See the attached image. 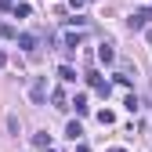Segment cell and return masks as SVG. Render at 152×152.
I'll use <instances>...</instances> for the list:
<instances>
[{
    "mask_svg": "<svg viewBox=\"0 0 152 152\" xmlns=\"http://www.w3.org/2000/svg\"><path fill=\"white\" fill-rule=\"evenodd\" d=\"M148 44H152V29H148Z\"/></svg>",
    "mask_w": 152,
    "mask_h": 152,
    "instance_id": "cell-20",
    "label": "cell"
},
{
    "mask_svg": "<svg viewBox=\"0 0 152 152\" xmlns=\"http://www.w3.org/2000/svg\"><path fill=\"white\" fill-rule=\"evenodd\" d=\"M83 4H87V0H69V7H72V11H80Z\"/></svg>",
    "mask_w": 152,
    "mask_h": 152,
    "instance_id": "cell-15",
    "label": "cell"
},
{
    "mask_svg": "<svg viewBox=\"0 0 152 152\" xmlns=\"http://www.w3.org/2000/svg\"><path fill=\"white\" fill-rule=\"evenodd\" d=\"M87 83H91L94 91H98V94H102V98H109V91H112V83L105 80V76H98V72H91V76H87Z\"/></svg>",
    "mask_w": 152,
    "mask_h": 152,
    "instance_id": "cell-2",
    "label": "cell"
},
{
    "mask_svg": "<svg viewBox=\"0 0 152 152\" xmlns=\"http://www.w3.org/2000/svg\"><path fill=\"white\" fill-rule=\"evenodd\" d=\"M51 102L58 105V109H69V102H65V94H62V91H51Z\"/></svg>",
    "mask_w": 152,
    "mask_h": 152,
    "instance_id": "cell-12",
    "label": "cell"
},
{
    "mask_svg": "<svg viewBox=\"0 0 152 152\" xmlns=\"http://www.w3.org/2000/svg\"><path fill=\"white\" fill-rule=\"evenodd\" d=\"M134 15H138V18H145V22H152V7H138Z\"/></svg>",
    "mask_w": 152,
    "mask_h": 152,
    "instance_id": "cell-14",
    "label": "cell"
},
{
    "mask_svg": "<svg viewBox=\"0 0 152 152\" xmlns=\"http://www.w3.org/2000/svg\"><path fill=\"white\" fill-rule=\"evenodd\" d=\"M69 105L76 109V116H87V112H91V105H87V94H76V98H72Z\"/></svg>",
    "mask_w": 152,
    "mask_h": 152,
    "instance_id": "cell-4",
    "label": "cell"
},
{
    "mask_svg": "<svg viewBox=\"0 0 152 152\" xmlns=\"http://www.w3.org/2000/svg\"><path fill=\"white\" fill-rule=\"evenodd\" d=\"M11 11H15V18H29V15H33V7L26 4V0H18V4H11Z\"/></svg>",
    "mask_w": 152,
    "mask_h": 152,
    "instance_id": "cell-7",
    "label": "cell"
},
{
    "mask_svg": "<svg viewBox=\"0 0 152 152\" xmlns=\"http://www.w3.org/2000/svg\"><path fill=\"white\" fill-rule=\"evenodd\" d=\"M4 65H7V54H4V51H0V69H4Z\"/></svg>",
    "mask_w": 152,
    "mask_h": 152,
    "instance_id": "cell-16",
    "label": "cell"
},
{
    "mask_svg": "<svg viewBox=\"0 0 152 152\" xmlns=\"http://www.w3.org/2000/svg\"><path fill=\"white\" fill-rule=\"evenodd\" d=\"M15 36H18V33H15L11 22H0V40H15Z\"/></svg>",
    "mask_w": 152,
    "mask_h": 152,
    "instance_id": "cell-8",
    "label": "cell"
},
{
    "mask_svg": "<svg viewBox=\"0 0 152 152\" xmlns=\"http://www.w3.org/2000/svg\"><path fill=\"white\" fill-rule=\"evenodd\" d=\"M33 145H36V148H47V145H51V134H47V130H40V134H33Z\"/></svg>",
    "mask_w": 152,
    "mask_h": 152,
    "instance_id": "cell-9",
    "label": "cell"
},
{
    "mask_svg": "<svg viewBox=\"0 0 152 152\" xmlns=\"http://www.w3.org/2000/svg\"><path fill=\"white\" fill-rule=\"evenodd\" d=\"M58 76H62L65 83H76V69H72V65H62V69H58Z\"/></svg>",
    "mask_w": 152,
    "mask_h": 152,
    "instance_id": "cell-10",
    "label": "cell"
},
{
    "mask_svg": "<svg viewBox=\"0 0 152 152\" xmlns=\"http://www.w3.org/2000/svg\"><path fill=\"white\" fill-rule=\"evenodd\" d=\"M40 152H54V148H51V145H47V148H40Z\"/></svg>",
    "mask_w": 152,
    "mask_h": 152,
    "instance_id": "cell-19",
    "label": "cell"
},
{
    "mask_svg": "<svg viewBox=\"0 0 152 152\" xmlns=\"http://www.w3.org/2000/svg\"><path fill=\"white\" fill-rule=\"evenodd\" d=\"M65 138H72V141H80V138H83V127L76 123V120H69V123H65Z\"/></svg>",
    "mask_w": 152,
    "mask_h": 152,
    "instance_id": "cell-5",
    "label": "cell"
},
{
    "mask_svg": "<svg viewBox=\"0 0 152 152\" xmlns=\"http://www.w3.org/2000/svg\"><path fill=\"white\" fill-rule=\"evenodd\" d=\"M47 94H51V87H47V76H36V80H33V87H29V98H33V105H44V102H47Z\"/></svg>",
    "mask_w": 152,
    "mask_h": 152,
    "instance_id": "cell-1",
    "label": "cell"
},
{
    "mask_svg": "<svg viewBox=\"0 0 152 152\" xmlns=\"http://www.w3.org/2000/svg\"><path fill=\"white\" fill-rule=\"evenodd\" d=\"M18 47L33 54V51H36V36H33V33H22V36H18Z\"/></svg>",
    "mask_w": 152,
    "mask_h": 152,
    "instance_id": "cell-6",
    "label": "cell"
},
{
    "mask_svg": "<svg viewBox=\"0 0 152 152\" xmlns=\"http://www.w3.org/2000/svg\"><path fill=\"white\" fill-rule=\"evenodd\" d=\"M80 40H83L80 33H69V36H65V47H69V51H76V47H80Z\"/></svg>",
    "mask_w": 152,
    "mask_h": 152,
    "instance_id": "cell-11",
    "label": "cell"
},
{
    "mask_svg": "<svg viewBox=\"0 0 152 152\" xmlns=\"http://www.w3.org/2000/svg\"><path fill=\"white\" fill-rule=\"evenodd\" d=\"M98 120H102L105 127H112V123H116V116H112V112H109V109H102V112H98Z\"/></svg>",
    "mask_w": 152,
    "mask_h": 152,
    "instance_id": "cell-13",
    "label": "cell"
},
{
    "mask_svg": "<svg viewBox=\"0 0 152 152\" xmlns=\"http://www.w3.org/2000/svg\"><path fill=\"white\" fill-rule=\"evenodd\" d=\"M112 152H123V148H112Z\"/></svg>",
    "mask_w": 152,
    "mask_h": 152,
    "instance_id": "cell-21",
    "label": "cell"
},
{
    "mask_svg": "<svg viewBox=\"0 0 152 152\" xmlns=\"http://www.w3.org/2000/svg\"><path fill=\"white\" fill-rule=\"evenodd\" d=\"M76 152H91V148H87V145H76Z\"/></svg>",
    "mask_w": 152,
    "mask_h": 152,
    "instance_id": "cell-18",
    "label": "cell"
},
{
    "mask_svg": "<svg viewBox=\"0 0 152 152\" xmlns=\"http://www.w3.org/2000/svg\"><path fill=\"white\" fill-rule=\"evenodd\" d=\"M87 4H91V0H87Z\"/></svg>",
    "mask_w": 152,
    "mask_h": 152,
    "instance_id": "cell-22",
    "label": "cell"
},
{
    "mask_svg": "<svg viewBox=\"0 0 152 152\" xmlns=\"http://www.w3.org/2000/svg\"><path fill=\"white\" fill-rule=\"evenodd\" d=\"M98 62H102V65H112V62H116V51H112V44H102V47H98Z\"/></svg>",
    "mask_w": 152,
    "mask_h": 152,
    "instance_id": "cell-3",
    "label": "cell"
},
{
    "mask_svg": "<svg viewBox=\"0 0 152 152\" xmlns=\"http://www.w3.org/2000/svg\"><path fill=\"white\" fill-rule=\"evenodd\" d=\"M11 4H15V0H0V7H11Z\"/></svg>",
    "mask_w": 152,
    "mask_h": 152,
    "instance_id": "cell-17",
    "label": "cell"
}]
</instances>
